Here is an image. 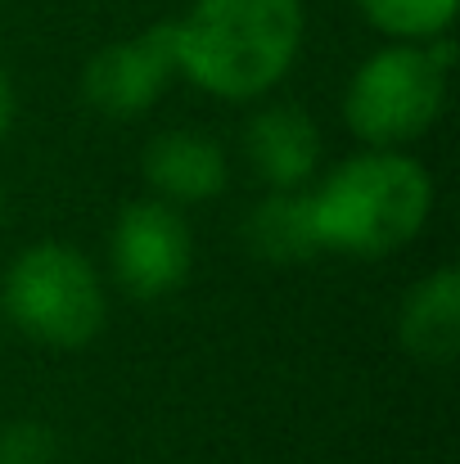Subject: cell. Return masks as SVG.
I'll return each mask as SVG.
<instances>
[{"mask_svg":"<svg viewBox=\"0 0 460 464\" xmlns=\"http://www.w3.org/2000/svg\"><path fill=\"white\" fill-rule=\"evenodd\" d=\"M109 253H113V276L132 298L176 294L190 280V266H194L190 226L162 198H141V203L122 208Z\"/></svg>","mask_w":460,"mask_h":464,"instance_id":"5b68a950","label":"cell"},{"mask_svg":"<svg viewBox=\"0 0 460 464\" xmlns=\"http://www.w3.org/2000/svg\"><path fill=\"white\" fill-rule=\"evenodd\" d=\"M244 150L271 189H303L320 162V131L299 104H267L253 113Z\"/></svg>","mask_w":460,"mask_h":464,"instance_id":"52a82bcc","label":"cell"},{"mask_svg":"<svg viewBox=\"0 0 460 464\" xmlns=\"http://www.w3.org/2000/svg\"><path fill=\"white\" fill-rule=\"evenodd\" d=\"M9 320L50 347H86L104 329V285L68 244H32L5 271Z\"/></svg>","mask_w":460,"mask_h":464,"instance_id":"3957f363","label":"cell"},{"mask_svg":"<svg viewBox=\"0 0 460 464\" xmlns=\"http://www.w3.org/2000/svg\"><path fill=\"white\" fill-rule=\"evenodd\" d=\"M447 104V72L425 45H388L370 54L343 95V122L370 150H402L420 140Z\"/></svg>","mask_w":460,"mask_h":464,"instance_id":"277c9868","label":"cell"},{"mask_svg":"<svg viewBox=\"0 0 460 464\" xmlns=\"http://www.w3.org/2000/svg\"><path fill=\"white\" fill-rule=\"evenodd\" d=\"M176 77V41L171 23H153L141 36L113 41L91 54L82 72V95L91 109L109 118H141L158 104V95Z\"/></svg>","mask_w":460,"mask_h":464,"instance_id":"8992f818","label":"cell"},{"mask_svg":"<svg viewBox=\"0 0 460 464\" xmlns=\"http://www.w3.org/2000/svg\"><path fill=\"white\" fill-rule=\"evenodd\" d=\"M0 221H5V189H0Z\"/></svg>","mask_w":460,"mask_h":464,"instance_id":"5bb4252c","label":"cell"},{"mask_svg":"<svg viewBox=\"0 0 460 464\" xmlns=\"http://www.w3.org/2000/svg\"><path fill=\"white\" fill-rule=\"evenodd\" d=\"M9 127H14V82H9V72L0 68V140L9 136Z\"/></svg>","mask_w":460,"mask_h":464,"instance_id":"4fadbf2b","label":"cell"},{"mask_svg":"<svg viewBox=\"0 0 460 464\" xmlns=\"http://www.w3.org/2000/svg\"><path fill=\"white\" fill-rule=\"evenodd\" d=\"M434 212L429 171L402 150H366L343 158L311 194L320 253L388 257L402 253Z\"/></svg>","mask_w":460,"mask_h":464,"instance_id":"7a4b0ae2","label":"cell"},{"mask_svg":"<svg viewBox=\"0 0 460 464\" xmlns=\"http://www.w3.org/2000/svg\"><path fill=\"white\" fill-rule=\"evenodd\" d=\"M397 334L402 347L420 361V365H452L460 352V271L456 266H438L434 276H425L397 315Z\"/></svg>","mask_w":460,"mask_h":464,"instance_id":"9c48e42d","label":"cell"},{"mask_svg":"<svg viewBox=\"0 0 460 464\" xmlns=\"http://www.w3.org/2000/svg\"><path fill=\"white\" fill-rule=\"evenodd\" d=\"M145 180L162 194V203H203L217 198L230 180V162L217 140L203 131H162L145 145Z\"/></svg>","mask_w":460,"mask_h":464,"instance_id":"ba28073f","label":"cell"},{"mask_svg":"<svg viewBox=\"0 0 460 464\" xmlns=\"http://www.w3.org/2000/svg\"><path fill=\"white\" fill-rule=\"evenodd\" d=\"M244 239L267 262H303L320 253L316 221H311V194L303 189H271L244 221Z\"/></svg>","mask_w":460,"mask_h":464,"instance_id":"30bf717a","label":"cell"},{"mask_svg":"<svg viewBox=\"0 0 460 464\" xmlns=\"http://www.w3.org/2000/svg\"><path fill=\"white\" fill-rule=\"evenodd\" d=\"M370 27L397 41H429L443 36L456 18L460 0H357Z\"/></svg>","mask_w":460,"mask_h":464,"instance_id":"8fae6325","label":"cell"},{"mask_svg":"<svg viewBox=\"0 0 460 464\" xmlns=\"http://www.w3.org/2000/svg\"><path fill=\"white\" fill-rule=\"evenodd\" d=\"M176 72L244 104L285 82L303 45V0H194L171 23Z\"/></svg>","mask_w":460,"mask_h":464,"instance_id":"6da1fadb","label":"cell"},{"mask_svg":"<svg viewBox=\"0 0 460 464\" xmlns=\"http://www.w3.org/2000/svg\"><path fill=\"white\" fill-rule=\"evenodd\" d=\"M59 460V442L45 424L36 420H18L9 429H0V464H54Z\"/></svg>","mask_w":460,"mask_h":464,"instance_id":"7c38bea8","label":"cell"}]
</instances>
